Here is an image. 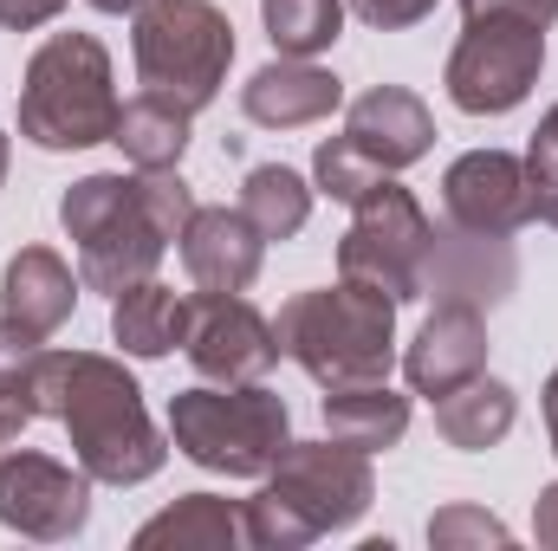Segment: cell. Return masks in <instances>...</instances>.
<instances>
[{
	"instance_id": "30",
	"label": "cell",
	"mask_w": 558,
	"mask_h": 551,
	"mask_svg": "<svg viewBox=\"0 0 558 551\" xmlns=\"http://www.w3.org/2000/svg\"><path fill=\"white\" fill-rule=\"evenodd\" d=\"M33 421H39L33 390H20V383H0V448H7V441H20Z\"/></svg>"
},
{
	"instance_id": "14",
	"label": "cell",
	"mask_w": 558,
	"mask_h": 551,
	"mask_svg": "<svg viewBox=\"0 0 558 551\" xmlns=\"http://www.w3.org/2000/svg\"><path fill=\"white\" fill-rule=\"evenodd\" d=\"M182 273L195 292H247L260 279V260H267V234L234 208H195L189 228H182Z\"/></svg>"
},
{
	"instance_id": "13",
	"label": "cell",
	"mask_w": 558,
	"mask_h": 551,
	"mask_svg": "<svg viewBox=\"0 0 558 551\" xmlns=\"http://www.w3.org/2000/svg\"><path fill=\"white\" fill-rule=\"evenodd\" d=\"M481 370H487V318H481V305L435 298V311L422 318L416 344L403 351V377H410V390L428 396V403H441L448 390L474 383Z\"/></svg>"
},
{
	"instance_id": "6",
	"label": "cell",
	"mask_w": 558,
	"mask_h": 551,
	"mask_svg": "<svg viewBox=\"0 0 558 551\" xmlns=\"http://www.w3.org/2000/svg\"><path fill=\"white\" fill-rule=\"evenodd\" d=\"M292 441V409L267 383H195L169 396V448L221 480H260Z\"/></svg>"
},
{
	"instance_id": "10",
	"label": "cell",
	"mask_w": 558,
	"mask_h": 551,
	"mask_svg": "<svg viewBox=\"0 0 558 551\" xmlns=\"http://www.w3.org/2000/svg\"><path fill=\"white\" fill-rule=\"evenodd\" d=\"M182 357L202 383H267L279 370L274 318L247 292H189Z\"/></svg>"
},
{
	"instance_id": "37",
	"label": "cell",
	"mask_w": 558,
	"mask_h": 551,
	"mask_svg": "<svg viewBox=\"0 0 558 551\" xmlns=\"http://www.w3.org/2000/svg\"><path fill=\"white\" fill-rule=\"evenodd\" d=\"M7 162H13V143H7V131H0V188H7Z\"/></svg>"
},
{
	"instance_id": "29",
	"label": "cell",
	"mask_w": 558,
	"mask_h": 551,
	"mask_svg": "<svg viewBox=\"0 0 558 551\" xmlns=\"http://www.w3.org/2000/svg\"><path fill=\"white\" fill-rule=\"evenodd\" d=\"M487 13H513V20L553 26V20H558V0H461V20H487Z\"/></svg>"
},
{
	"instance_id": "27",
	"label": "cell",
	"mask_w": 558,
	"mask_h": 551,
	"mask_svg": "<svg viewBox=\"0 0 558 551\" xmlns=\"http://www.w3.org/2000/svg\"><path fill=\"white\" fill-rule=\"evenodd\" d=\"M428 546L435 551H487V546H513V532L487 513V506H441L428 519Z\"/></svg>"
},
{
	"instance_id": "12",
	"label": "cell",
	"mask_w": 558,
	"mask_h": 551,
	"mask_svg": "<svg viewBox=\"0 0 558 551\" xmlns=\"http://www.w3.org/2000/svg\"><path fill=\"white\" fill-rule=\"evenodd\" d=\"M441 215L448 228L461 234H481V241H513L533 215V175H526V156L513 149H468L448 162L441 175Z\"/></svg>"
},
{
	"instance_id": "34",
	"label": "cell",
	"mask_w": 558,
	"mask_h": 551,
	"mask_svg": "<svg viewBox=\"0 0 558 551\" xmlns=\"http://www.w3.org/2000/svg\"><path fill=\"white\" fill-rule=\"evenodd\" d=\"M533 215H539L546 228H558V175H546V182H533Z\"/></svg>"
},
{
	"instance_id": "18",
	"label": "cell",
	"mask_w": 558,
	"mask_h": 551,
	"mask_svg": "<svg viewBox=\"0 0 558 551\" xmlns=\"http://www.w3.org/2000/svg\"><path fill=\"white\" fill-rule=\"evenodd\" d=\"M454 298V305H500L507 292H513V254H507V241H481V234H461V228H448V234H435V247H428V279H422V298Z\"/></svg>"
},
{
	"instance_id": "36",
	"label": "cell",
	"mask_w": 558,
	"mask_h": 551,
	"mask_svg": "<svg viewBox=\"0 0 558 551\" xmlns=\"http://www.w3.org/2000/svg\"><path fill=\"white\" fill-rule=\"evenodd\" d=\"M85 7H98V13H137L143 0H85Z\"/></svg>"
},
{
	"instance_id": "25",
	"label": "cell",
	"mask_w": 558,
	"mask_h": 551,
	"mask_svg": "<svg viewBox=\"0 0 558 551\" xmlns=\"http://www.w3.org/2000/svg\"><path fill=\"white\" fill-rule=\"evenodd\" d=\"M260 20L279 59H318L344 33V0H260Z\"/></svg>"
},
{
	"instance_id": "17",
	"label": "cell",
	"mask_w": 558,
	"mask_h": 551,
	"mask_svg": "<svg viewBox=\"0 0 558 551\" xmlns=\"http://www.w3.org/2000/svg\"><path fill=\"white\" fill-rule=\"evenodd\" d=\"M78 285H85V279L72 273L52 247H20V254L7 260V273H0V318H13L26 338L46 344V338L72 318Z\"/></svg>"
},
{
	"instance_id": "28",
	"label": "cell",
	"mask_w": 558,
	"mask_h": 551,
	"mask_svg": "<svg viewBox=\"0 0 558 551\" xmlns=\"http://www.w3.org/2000/svg\"><path fill=\"white\" fill-rule=\"evenodd\" d=\"M364 26H377V33H403V26H416V20H428L441 0H344Z\"/></svg>"
},
{
	"instance_id": "15",
	"label": "cell",
	"mask_w": 558,
	"mask_h": 551,
	"mask_svg": "<svg viewBox=\"0 0 558 551\" xmlns=\"http://www.w3.org/2000/svg\"><path fill=\"white\" fill-rule=\"evenodd\" d=\"M344 111V78L318 59H274L241 85V118L260 131H312Z\"/></svg>"
},
{
	"instance_id": "5",
	"label": "cell",
	"mask_w": 558,
	"mask_h": 551,
	"mask_svg": "<svg viewBox=\"0 0 558 551\" xmlns=\"http://www.w3.org/2000/svg\"><path fill=\"white\" fill-rule=\"evenodd\" d=\"M118 72L98 33H52L20 72V137L33 149H98L118 131Z\"/></svg>"
},
{
	"instance_id": "22",
	"label": "cell",
	"mask_w": 558,
	"mask_h": 551,
	"mask_svg": "<svg viewBox=\"0 0 558 551\" xmlns=\"http://www.w3.org/2000/svg\"><path fill=\"white\" fill-rule=\"evenodd\" d=\"M325 434L364 454H384L410 434V396H397L390 383H351V390H325Z\"/></svg>"
},
{
	"instance_id": "1",
	"label": "cell",
	"mask_w": 558,
	"mask_h": 551,
	"mask_svg": "<svg viewBox=\"0 0 558 551\" xmlns=\"http://www.w3.org/2000/svg\"><path fill=\"white\" fill-rule=\"evenodd\" d=\"M195 208L202 201L182 182V169H98L59 195V228L78 247V279L118 298L124 285L162 267Z\"/></svg>"
},
{
	"instance_id": "16",
	"label": "cell",
	"mask_w": 558,
	"mask_h": 551,
	"mask_svg": "<svg viewBox=\"0 0 558 551\" xmlns=\"http://www.w3.org/2000/svg\"><path fill=\"white\" fill-rule=\"evenodd\" d=\"M344 137L357 143L384 175H403L435 149V118L410 85H371L364 98L344 105Z\"/></svg>"
},
{
	"instance_id": "35",
	"label": "cell",
	"mask_w": 558,
	"mask_h": 551,
	"mask_svg": "<svg viewBox=\"0 0 558 551\" xmlns=\"http://www.w3.org/2000/svg\"><path fill=\"white\" fill-rule=\"evenodd\" d=\"M546 434H553V454H558V370L546 377Z\"/></svg>"
},
{
	"instance_id": "11",
	"label": "cell",
	"mask_w": 558,
	"mask_h": 551,
	"mask_svg": "<svg viewBox=\"0 0 558 551\" xmlns=\"http://www.w3.org/2000/svg\"><path fill=\"white\" fill-rule=\"evenodd\" d=\"M0 526L39 546L78 539L92 526V474L39 448H7L0 454Z\"/></svg>"
},
{
	"instance_id": "7",
	"label": "cell",
	"mask_w": 558,
	"mask_h": 551,
	"mask_svg": "<svg viewBox=\"0 0 558 551\" xmlns=\"http://www.w3.org/2000/svg\"><path fill=\"white\" fill-rule=\"evenodd\" d=\"M131 59H137L143 91H156L195 118L228 85L234 20L215 0H143L131 13Z\"/></svg>"
},
{
	"instance_id": "3",
	"label": "cell",
	"mask_w": 558,
	"mask_h": 551,
	"mask_svg": "<svg viewBox=\"0 0 558 551\" xmlns=\"http://www.w3.org/2000/svg\"><path fill=\"white\" fill-rule=\"evenodd\" d=\"M377 500V474L364 448L344 441H286L274 467L260 474V493L241 506L247 546L260 551H305L331 532H351Z\"/></svg>"
},
{
	"instance_id": "24",
	"label": "cell",
	"mask_w": 558,
	"mask_h": 551,
	"mask_svg": "<svg viewBox=\"0 0 558 551\" xmlns=\"http://www.w3.org/2000/svg\"><path fill=\"white\" fill-rule=\"evenodd\" d=\"M312 182L299 175V169H286V162H254L247 175H241V215L267 234V241H292V234H305V221H312Z\"/></svg>"
},
{
	"instance_id": "19",
	"label": "cell",
	"mask_w": 558,
	"mask_h": 551,
	"mask_svg": "<svg viewBox=\"0 0 558 551\" xmlns=\"http://www.w3.org/2000/svg\"><path fill=\"white\" fill-rule=\"evenodd\" d=\"M182 331H189V292H175L169 279H137L111 298V338L124 357H169L182 351Z\"/></svg>"
},
{
	"instance_id": "20",
	"label": "cell",
	"mask_w": 558,
	"mask_h": 551,
	"mask_svg": "<svg viewBox=\"0 0 558 551\" xmlns=\"http://www.w3.org/2000/svg\"><path fill=\"white\" fill-rule=\"evenodd\" d=\"M247 546L241 506L221 493H182L175 506H162L156 519L137 526V551H234Z\"/></svg>"
},
{
	"instance_id": "8",
	"label": "cell",
	"mask_w": 558,
	"mask_h": 551,
	"mask_svg": "<svg viewBox=\"0 0 558 551\" xmlns=\"http://www.w3.org/2000/svg\"><path fill=\"white\" fill-rule=\"evenodd\" d=\"M428 247H435V221L397 175H384L364 201H351V228L338 241V279L371 285L390 305H416L428 279Z\"/></svg>"
},
{
	"instance_id": "23",
	"label": "cell",
	"mask_w": 558,
	"mask_h": 551,
	"mask_svg": "<svg viewBox=\"0 0 558 551\" xmlns=\"http://www.w3.org/2000/svg\"><path fill=\"white\" fill-rule=\"evenodd\" d=\"M111 143L124 149L131 169H175L182 149H189V111L169 105V98H156V91H137V98L118 111Z\"/></svg>"
},
{
	"instance_id": "2",
	"label": "cell",
	"mask_w": 558,
	"mask_h": 551,
	"mask_svg": "<svg viewBox=\"0 0 558 551\" xmlns=\"http://www.w3.org/2000/svg\"><path fill=\"white\" fill-rule=\"evenodd\" d=\"M39 415L72 434V461L98 487H143L169 461V428L143 409L137 377L105 351H39Z\"/></svg>"
},
{
	"instance_id": "26",
	"label": "cell",
	"mask_w": 558,
	"mask_h": 551,
	"mask_svg": "<svg viewBox=\"0 0 558 551\" xmlns=\"http://www.w3.org/2000/svg\"><path fill=\"white\" fill-rule=\"evenodd\" d=\"M377 182H384V169H377L351 137H325L312 149V188H318V195H331V201L351 208V201H364Z\"/></svg>"
},
{
	"instance_id": "4",
	"label": "cell",
	"mask_w": 558,
	"mask_h": 551,
	"mask_svg": "<svg viewBox=\"0 0 558 551\" xmlns=\"http://www.w3.org/2000/svg\"><path fill=\"white\" fill-rule=\"evenodd\" d=\"M279 357H292L318 390L390 383L397 370V305L371 285H312L292 292L274 318Z\"/></svg>"
},
{
	"instance_id": "32",
	"label": "cell",
	"mask_w": 558,
	"mask_h": 551,
	"mask_svg": "<svg viewBox=\"0 0 558 551\" xmlns=\"http://www.w3.org/2000/svg\"><path fill=\"white\" fill-rule=\"evenodd\" d=\"M65 13V0H0V26L7 33H33V26H52Z\"/></svg>"
},
{
	"instance_id": "31",
	"label": "cell",
	"mask_w": 558,
	"mask_h": 551,
	"mask_svg": "<svg viewBox=\"0 0 558 551\" xmlns=\"http://www.w3.org/2000/svg\"><path fill=\"white\" fill-rule=\"evenodd\" d=\"M526 175H533V182L558 175V105L539 118V131H533V143H526Z\"/></svg>"
},
{
	"instance_id": "33",
	"label": "cell",
	"mask_w": 558,
	"mask_h": 551,
	"mask_svg": "<svg viewBox=\"0 0 558 551\" xmlns=\"http://www.w3.org/2000/svg\"><path fill=\"white\" fill-rule=\"evenodd\" d=\"M533 539L546 551H558V480L539 487V500H533Z\"/></svg>"
},
{
	"instance_id": "9",
	"label": "cell",
	"mask_w": 558,
	"mask_h": 551,
	"mask_svg": "<svg viewBox=\"0 0 558 551\" xmlns=\"http://www.w3.org/2000/svg\"><path fill=\"white\" fill-rule=\"evenodd\" d=\"M546 72V26L533 20H513V13H487V20H468L448 65H441V85H448V105L468 111V118H507L533 98Z\"/></svg>"
},
{
	"instance_id": "21",
	"label": "cell",
	"mask_w": 558,
	"mask_h": 551,
	"mask_svg": "<svg viewBox=\"0 0 558 551\" xmlns=\"http://www.w3.org/2000/svg\"><path fill=\"white\" fill-rule=\"evenodd\" d=\"M513 421H520V396H513L500 377H487V370L435 403V428H441V441L461 448V454H487V448H500V441L513 434Z\"/></svg>"
}]
</instances>
